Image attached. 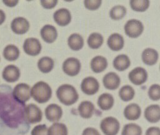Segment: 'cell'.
Segmentation results:
<instances>
[{"label": "cell", "instance_id": "1", "mask_svg": "<svg viewBox=\"0 0 160 135\" xmlns=\"http://www.w3.org/2000/svg\"><path fill=\"white\" fill-rule=\"evenodd\" d=\"M56 95L59 100L66 105L74 104L79 98V95L76 89L69 84L60 85L56 90Z\"/></svg>", "mask_w": 160, "mask_h": 135}, {"label": "cell", "instance_id": "2", "mask_svg": "<svg viewBox=\"0 0 160 135\" xmlns=\"http://www.w3.org/2000/svg\"><path fill=\"white\" fill-rule=\"evenodd\" d=\"M31 95L38 103L48 102L51 97L52 90L48 84L43 81L36 83L31 89Z\"/></svg>", "mask_w": 160, "mask_h": 135}, {"label": "cell", "instance_id": "3", "mask_svg": "<svg viewBox=\"0 0 160 135\" xmlns=\"http://www.w3.org/2000/svg\"><path fill=\"white\" fill-rule=\"evenodd\" d=\"M12 96L18 102L24 104L31 98V87L25 83H19L13 89Z\"/></svg>", "mask_w": 160, "mask_h": 135}, {"label": "cell", "instance_id": "4", "mask_svg": "<svg viewBox=\"0 0 160 135\" xmlns=\"http://www.w3.org/2000/svg\"><path fill=\"white\" fill-rule=\"evenodd\" d=\"M24 117L28 123L34 124L42 120V113L38 106L34 104H29L24 108Z\"/></svg>", "mask_w": 160, "mask_h": 135}, {"label": "cell", "instance_id": "5", "mask_svg": "<svg viewBox=\"0 0 160 135\" xmlns=\"http://www.w3.org/2000/svg\"><path fill=\"white\" fill-rule=\"evenodd\" d=\"M100 127L105 135H116L119 132L120 124L117 119L110 116L102 120Z\"/></svg>", "mask_w": 160, "mask_h": 135}, {"label": "cell", "instance_id": "6", "mask_svg": "<svg viewBox=\"0 0 160 135\" xmlns=\"http://www.w3.org/2000/svg\"><path fill=\"white\" fill-rule=\"evenodd\" d=\"M124 30L128 36L135 38L142 34L144 30V26L141 21L138 19H131L128 20L124 24Z\"/></svg>", "mask_w": 160, "mask_h": 135}, {"label": "cell", "instance_id": "7", "mask_svg": "<svg viewBox=\"0 0 160 135\" xmlns=\"http://www.w3.org/2000/svg\"><path fill=\"white\" fill-rule=\"evenodd\" d=\"M80 61L74 57H69L65 60L62 63L63 72L69 76H75L78 75L81 70Z\"/></svg>", "mask_w": 160, "mask_h": 135}, {"label": "cell", "instance_id": "8", "mask_svg": "<svg viewBox=\"0 0 160 135\" xmlns=\"http://www.w3.org/2000/svg\"><path fill=\"white\" fill-rule=\"evenodd\" d=\"M41 44L38 39L35 38H28L25 40L23 44L24 52L31 56H36L41 51Z\"/></svg>", "mask_w": 160, "mask_h": 135}, {"label": "cell", "instance_id": "9", "mask_svg": "<svg viewBox=\"0 0 160 135\" xmlns=\"http://www.w3.org/2000/svg\"><path fill=\"white\" fill-rule=\"evenodd\" d=\"M81 89L85 94L92 95L98 92L99 89V84L94 77H87L82 80Z\"/></svg>", "mask_w": 160, "mask_h": 135}, {"label": "cell", "instance_id": "10", "mask_svg": "<svg viewBox=\"0 0 160 135\" xmlns=\"http://www.w3.org/2000/svg\"><path fill=\"white\" fill-rule=\"evenodd\" d=\"M129 80L134 85H139L144 84L148 78V73L142 67H136L132 69L128 75Z\"/></svg>", "mask_w": 160, "mask_h": 135}, {"label": "cell", "instance_id": "11", "mask_svg": "<svg viewBox=\"0 0 160 135\" xmlns=\"http://www.w3.org/2000/svg\"><path fill=\"white\" fill-rule=\"evenodd\" d=\"M11 28L16 34L22 35L29 30V23L23 17H17L12 21Z\"/></svg>", "mask_w": 160, "mask_h": 135}, {"label": "cell", "instance_id": "12", "mask_svg": "<svg viewBox=\"0 0 160 135\" xmlns=\"http://www.w3.org/2000/svg\"><path fill=\"white\" fill-rule=\"evenodd\" d=\"M46 119L50 122H57L62 117V108L56 104L48 105L44 111Z\"/></svg>", "mask_w": 160, "mask_h": 135}, {"label": "cell", "instance_id": "13", "mask_svg": "<svg viewBox=\"0 0 160 135\" xmlns=\"http://www.w3.org/2000/svg\"><path fill=\"white\" fill-rule=\"evenodd\" d=\"M54 21L61 26L68 25L71 21L70 11L66 8H61L56 10L53 14Z\"/></svg>", "mask_w": 160, "mask_h": 135}, {"label": "cell", "instance_id": "14", "mask_svg": "<svg viewBox=\"0 0 160 135\" xmlns=\"http://www.w3.org/2000/svg\"><path fill=\"white\" fill-rule=\"evenodd\" d=\"M20 70L19 68L14 65H9L6 66L2 72V77L4 80L8 82H14L20 77Z\"/></svg>", "mask_w": 160, "mask_h": 135}, {"label": "cell", "instance_id": "15", "mask_svg": "<svg viewBox=\"0 0 160 135\" xmlns=\"http://www.w3.org/2000/svg\"><path fill=\"white\" fill-rule=\"evenodd\" d=\"M40 33L42 40L48 43H53L58 37L56 28L51 24L44 25L41 28Z\"/></svg>", "mask_w": 160, "mask_h": 135}, {"label": "cell", "instance_id": "16", "mask_svg": "<svg viewBox=\"0 0 160 135\" xmlns=\"http://www.w3.org/2000/svg\"><path fill=\"white\" fill-rule=\"evenodd\" d=\"M102 82L105 88L109 90H115L120 85L121 80L118 74L114 72H109L106 73L103 78Z\"/></svg>", "mask_w": 160, "mask_h": 135}, {"label": "cell", "instance_id": "17", "mask_svg": "<svg viewBox=\"0 0 160 135\" xmlns=\"http://www.w3.org/2000/svg\"><path fill=\"white\" fill-rule=\"evenodd\" d=\"M144 117L146 120L151 123H155L160 119V107L158 104L148 106L144 111Z\"/></svg>", "mask_w": 160, "mask_h": 135}, {"label": "cell", "instance_id": "18", "mask_svg": "<svg viewBox=\"0 0 160 135\" xmlns=\"http://www.w3.org/2000/svg\"><path fill=\"white\" fill-rule=\"evenodd\" d=\"M108 47L112 51L121 50L124 44V38L122 35L119 33H115L111 35L107 41Z\"/></svg>", "mask_w": 160, "mask_h": 135}, {"label": "cell", "instance_id": "19", "mask_svg": "<svg viewBox=\"0 0 160 135\" xmlns=\"http://www.w3.org/2000/svg\"><path fill=\"white\" fill-rule=\"evenodd\" d=\"M141 114V107L139 106V105L135 103H132L128 105L124 110V116L128 120H137L139 118Z\"/></svg>", "mask_w": 160, "mask_h": 135}, {"label": "cell", "instance_id": "20", "mask_svg": "<svg viewBox=\"0 0 160 135\" xmlns=\"http://www.w3.org/2000/svg\"><path fill=\"white\" fill-rule=\"evenodd\" d=\"M142 60L146 65H153L158 62V53L153 49L148 48L143 50L141 55Z\"/></svg>", "mask_w": 160, "mask_h": 135}, {"label": "cell", "instance_id": "21", "mask_svg": "<svg viewBox=\"0 0 160 135\" xmlns=\"http://www.w3.org/2000/svg\"><path fill=\"white\" fill-rule=\"evenodd\" d=\"M91 70L95 73L103 72L108 67V62L105 57L102 56H96L91 61Z\"/></svg>", "mask_w": 160, "mask_h": 135}, {"label": "cell", "instance_id": "22", "mask_svg": "<svg viewBox=\"0 0 160 135\" xmlns=\"http://www.w3.org/2000/svg\"><path fill=\"white\" fill-rule=\"evenodd\" d=\"M78 112L79 115L84 119L90 118L94 111V104L88 100H84L81 102L78 106Z\"/></svg>", "mask_w": 160, "mask_h": 135}, {"label": "cell", "instance_id": "23", "mask_svg": "<svg viewBox=\"0 0 160 135\" xmlns=\"http://www.w3.org/2000/svg\"><path fill=\"white\" fill-rule=\"evenodd\" d=\"M98 105L103 111L110 109L114 105V98L112 95L108 93L102 94L98 97Z\"/></svg>", "mask_w": 160, "mask_h": 135}, {"label": "cell", "instance_id": "24", "mask_svg": "<svg viewBox=\"0 0 160 135\" xmlns=\"http://www.w3.org/2000/svg\"><path fill=\"white\" fill-rule=\"evenodd\" d=\"M131 64L129 57L124 54L119 55L115 57L113 60V67L118 71H124L126 70Z\"/></svg>", "mask_w": 160, "mask_h": 135}, {"label": "cell", "instance_id": "25", "mask_svg": "<svg viewBox=\"0 0 160 135\" xmlns=\"http://www.w3.org/2000/svg\"><path fill=\"white\" fill-rule=\"evenodd\" d=\"M68 44L71 50L78 51L83 47L84 40L81 35L78 33H73L68 37Z\"/></svg>", "mask_w": 160, "mask_h": 135}, {"label": "cell", "instance_id": "26", "mask_svg": "<svg viewBox=\"0 0 160 135\" xmlns=\"http://www.w3.org/2000/svg\"><path fill=\"white\" fill-rule=\"evenodd\" d=\"M19 56V48L14 45H7L3 50V57L8 61H14Z\"/></svg>", "mask_w": 160, "mask_h": 135}, {"label": "cell", "instance_id": "27", "mask_svg": "<svg viewBox=\"0 0 160 135\" xmlns=\"http://www.w3.org/2000/svg\"><path fill=\"white\" fill-rule=\"evenodd\" d=\"M38 67L41 72L49 73L54 67V60L49 57H43L38 60Z\"/></svg>", "mask_w": 160, "mask_h": 135}, {"label": "cell", "instance_id": "28", "mask_svg": "<svg viewBox=\"0 0 160 135\" xmlns=\"http://www.w3.org/2000/svg\"><path fill=\"white\" fill-rule=\"evenodd\" d=\"M48 135H68V128L63 123L54 122L48 129Z\"/></svg>", "mask_w": 160, "mask_h": 135}, {"label": "cell", "instance_id": "29", "mask_svg": "<svg viewBox=\"0 0 160 135\" xmlns=\"http://www.w3.org/2000/svg\"><path fill=\"white\" fill-rule=\"evenodd\" d=\"M103 36L99 33H91L87 40L88 46L92 49L99 48L103 43Z\"/></svg>", "mask_w": 160, "mask_h": 135}, {"label": "cell", "instance_id": "30", "mask_svg": "<svg viewBox=\"0 0 160 135\" xmlns=\"http://www.w3.org/2000/svg\"><path fill=\"white\" fill-rule=\"evenodd\" d=\"M135 95L134 89L128 85L122 86L119 91V96L123 101L128 102L132 100Z\"/></svg>", "mask_w": 160, "mask_h": 135}, {"label": "cell", "instance_id": "31", "mask_svg": "<svg viewBox=\"0 0 160 135\" xmlns=\"http://www.w3.org/2000/svg\"><path fill=\"white\" fill-rule=\"evenodd\" d=\"M121 135H142V129L136 124H127L123 127Z\"/></svg>", "mask_w": 160, "mask_h": 135}, {"label": "cell", "instance_id": "32", "mask_svg": "<svg viewBox=\"0 0 160 135\" xmlns=\"http://www.w3.org/2000/svg\"><path fill=\"white\" fill-rule=\"evenodd\" d=\"M126 14V8L121 5H116L111 8L109 16L112 19L119 20L124 17Z\"/></svg>", "mask_w": 160, "mask_h": 135}, {"label": "cell", "instance_id": "33", "mask_svg": "<svg viewBox=\"0 0 160 135\" xmlns=\"http://www.w3.org/2000/svg\"><path fill=\"white\" fill-rule=\"evenodd\" d=\"M129 4L132 10L138 12L145 11L149 6L148 0H131L129 1Z\"/></svg>", "mask_w": 160, "mask_h": 135}, {"label": "cell", "instance_id": "34", "mask_svg": "<svg viewBox=\"0 0 160 135\" xmlns=\"http://www.w3.org/2000/svg\"><path fill=\"white\" fill-rule=\"evenodd\" d=\"M148 95L152 100H159L160 99V87L159 84L152 85L148 90Z\"/></svg>", "mask_w": 160, "mask_h": 135}, {"label": "cell", "instance_id": "35", "mask_svg": "<svg viewBox=\"0 0 160 135\" xmlns=\"http://www.w3.org/2000/svg\"><path fill=\"white\" fill-rule=\"evenodd\" d=\"M31 135H48V127L45 124L37 125L31 131Z\"/></svg>", "mask_w": 160, "mask_h": 135}, {"label": "cell", "instance_id": "36", "mask_svg": "<svg viewBox=\"0 0 160 135\" xmlns=\"http://www.w3.org/2000/svg\"><path fill=\"white\" fill-rule=\"evenodd\" d=\"M102 1L96 0V1H84V6L89 10H96L98 9L101 5Z\"/></svg>", "mask_w": 160, "mask_h": 135}, {"label": "cell", "instance_id": "37", "mask_svg": "<svg viewBox=\"0 0 160 135\" xmlns=\"http://www.w3.org/2000/svg\"><path fill=\"white\" fill-rule=\"evenodd\" d=\"M58 1L57 0H41L40 1L41 4L43 8L45 9H52L54 7L56 6L58 4Z\"/></svg>", "mask_w": 160, "mask_h": 135}, {"label": "cell", "instance_id": "38", "mask_svg": "<svg viewBox=\"0 0 160 135\" xmlns=\"http://www.w3.org/2000/svg\"><path fill=\"white\" fill-rule=\"evenodd\" d=\"M82 135H101L97 129L93 127H87L83 132Z\"/></svg>", "mask_w": 160, "mask_h": 135}, {"label": "cell", "instance_id": "39", "mask_svg": "<svg viewBox=\"0 0 160 135\" xmlns=\"http://www.w3.org/2000/svg\"><path fill=\"white\" fill-rule=\"evenodd\" d=\"M146 135H160V129L158 127H150L146 130Z\"/></svg>", "mask_w": 160, "mask_h": 135}, {"label": "cell", "instance_id": "40", "mask_svg": "<svg viewBox=\"0 0 160 135\" xmlns=\"http://www.w3.org/2000/svg\"><path fill=\"white\" fill-rule=\"evenodd\" d=\"M18 2L19 1L17 0L16 1H7V0L2 1V3L8 7H14L18 4Z\"/></svg>", "mask_w": 160, "mask_h": 135}, {"label": "cell", "instance_id": "41", "mask_svg": "<svg viewBox=\"0 0 160 135\" xmlns=\"http://www.w3.org/2000/svg\"><path fill=\"white\" fill-rule=\"evenodd\" d=\"M5 19H6L5 13L2 10L0 9V25L4 22Z\"/></svg>", "mask_w": 160, "mask_h": 135}]
</instances>
